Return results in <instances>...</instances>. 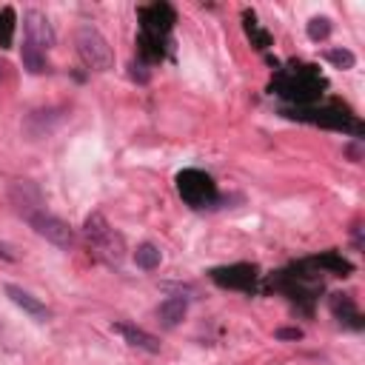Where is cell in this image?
Here are the masks:
<instances>
[{
	"label": "cell",
	"mask_w": 365,
	"mask_h": 365,
	"mask_svg": "<svg viewBox=\"0 0 365 365\" xmlns=\"http://www.w3.org/2000/svg\"><path fill=\"white\" fill-rule=\"evenodd\" d=\"M325 88V77L319 74L317 66H288L271 80V91L297 103V106H311L319 100Z\"/></svg>",
	"instance_id": "6da1fadb"
},
{
	"label": "cell",
	"mask_w": 365,
	"mask_h": 365,
	"mask_svg": "<svg viewBox=\"0 0 365 365\" xmlns=\"http://www.w3.org/2000/svg\"><path fill=\"white\" fill-rule=\"evenodd\" d=\"M83 237H86L88 248H91L106 265H114V268L123 265V259H125L123 234H117V231L106 222V217H103L100 211H94V214L86 217V222H83Z\"/></svg>",
	"instance_id": "7a4b0ae2"
},
{
	"label": "cell",
	"mask_w": 365,
	"mask_h": 365,
	"mask_svg": "<svg viewBox=\"0 0 365 365\" xmlns=\"http://www.w3.org/2000/svg\"><path fill=\"white\" fill-rule=\"evenodd\" d=\"M282 114H288V117H294V120H302V123H314V125L348 131V134H354V137L362 134V123H359L351 111H345V108H339V106H294L291 111H282Z\"/></svg>",
	"instance_id": "3957f363"
},
{
	"label": "cell",
	"mask_w": 365,
	"mask_h": 365,
	"mask_svg": "<svg viewBox=\"0 0 365 365\" xmlns=\"http://www.w3.org/2000/svg\"><path fill=\"white\" fill-rule=\"evenodd\" d=\"M74 43H77V54L80 60L94 68V71H108L114 66V51L108 46V40L94 29V26H80L77 34H74Z\"/></svg>",
	"instance_id": "277c9868"
},
{
	"label": "cell",
	"mask_w": 365,
	"mask_h": 365,
	"mask_svg": "<svg viewBox=\"0 0 365 365\" xmlns=\"http://www.w3.org/2000/svg\"><path fill=\"white\" fill-rule=\"evenodd\" d=\"M177 194L191 208H205V205H211L217 200V185H214V180L205 171H200V168H182L177 174Z\"/></svg>",
	"instance_id": "5b68a950"
},
{
	"label": "cell",
	"mask_w": 365,
	"mask_h": 365,
	"mask_svg": "<svg viewBox=\"0 0 365 365\" xmlns=\"http://www.w3.org/2000/svg\"><path fill=\"white\" fill-rule=\"evenodd\" d=\"M29 225H31L43 240L54 242L57 248H71V245L77 242L74 228H71L66 220H60V217L48 214L46 208H43V211H37V214H31V217H29Z\"/></svg>",
	"instance_id": "8992f818"
},
{
	"label": "cell",
	"mask_w": 365,
	"mask_h": 365,
	"mask_svg": "<svg viewBox=\"0 0 365 365\" xmlns=\"http://www.w3.org/2000/svg\"><path fill=\"white\" fill-rule=\"evenodd\" d=\"M174 23H177V14H174V9L168 3H151V6L140 9V31L143 34L165 40Z\"/></svg>",
	"instance_id": "52a82bcc"
},
{
	"label": "cell",
	"mask_w": 365,
	"mask_h": 365,
	"mask_svg": "<svg viewBox=\"0 0 365 365\" xmlns=\"http://www.w3.org/2000/svg\"><path fill=\"white\" fill-rule=\"evenodd\" d=\"M9 200H11L14 211H17L20 217H26V220H29L31 214L43 211V194H40L37 182H31V180H17V182H11Z\"/></svg>",
	"instance_id": "ba28073f"
},
{
	"label": "cell",
	"mask_w": 365,
	"mask_h": 365,
	"mask_svg": "<svg viewBox=\"0 0 365 365\" xmlns=\"http://www.w3.org/2000/svg\"><path fill=\"white\" fill-rule=\"evenodd\" d=\"M211 279L222 288H240V291H251L257 282V265L248 262H237V265H222L211 271Z\"/></svg>",
	"instance_id": "9c48e42d"
},
{
	"label": "cell",
	"mask_w": 365,
	"mask_h": 365,
	"mask_svg": "<svg viewBox=\"0 0 365 365\" xmlns=\"http://www.w3.org/2000/svg\"><path fill=\"white\" fill-rule=\"evenodd\" d=\"M23 26H26V40L34 43L37 48L46 51V48L54 46V31H51V23H48V17H46L43 11L29 9V11L23 14Z\"/></svg>",
	"instance_id": "30bf717a"
},
{
	"label": "cell",
	"mask_w": 365,
	"mask_h": 365,
	"mask_svg": "<svg viewBox=\"0 0 365 365\" xmlns=\"http://www.w3.org/2000/svg\"><path fill=\"white\" fill-rule=\"evenodd\" d=\"M6 297H9L17 308H23L31 319H37V322H46V319L51 317V314H48V308H46L37 297H31L29 291H23L20 285H11V282H9V285H6Z\"/></svg>",
	"instance_id": "8fae6325"
},
{
	"label": "cell",
	"mask_w": 365,
	"mask_h": 365,
	"mask_svg": "<svg viewBox=\"0 0 365 365\" xmlns=\"http://www.w3.org/2000/svg\"><path fill=\"white\" fill-rule=\"evenodd\" d=\"M114 331H117L128 345H134V348H140V351H148V354H160V339L151 336L148 331H143V328H137V325H131V322H117Z\"/></svg>",
	"instance_id": "7c38bea8"
},
{
	"label": "cell",
	"mask_w": 365,
	"mask_h": 365,
	"mask_svg": "<svg viewBox=\"0 0 365 365\" xmlns=\"http://www.w3.org/2000/svg\"><path fill=\"white\" fill-rule=\"evenodd\" d=\"M331 311H334V317H336L339 322H345L348 328H354V331L362 328L359 308H356V302H354L348 294H334V297H331Z\"/></svg>",
	"instance_id": "4fadbf2b"
},
{
	"label": "cell",
	"mask_w": 365,
	"mask_h": 365,
	"mask_svg": "<svg viewBox=\"0 0 365 365\" xmlns=\"http://www.w3.org/2000/svg\"><path fill=\"white\" fill-rule=\"evenodd\" d=\"M185 311H188L185 297H168V299H163V302H160L157 317H160V322H163L165 328H174V325H180V322H182Z\"/></svg>",
	"instance_id": "5bb4252c"
},
{
	"label": "cell",
	"mask_w": 365,
	"mask_h": 365,
	"mask_svg": "<svg viewBox=\"0 0 365 365\" xmlns=\"http://www.w3.org/2000/svg\"><path fill=\"white\" fill-rule=\"evenodd\" d=\"M20 60H23V68H26L29 74H43V71L48 68V63H46V51H43V48H37V46H34V43H29V40H23Z\"/></svg>",
	"instance_id": "9a60e30c"
},
{
	"label": "cell",
	"mask_w": 365,
	"mask_h": 365,
	"mask_svg": "<svg viewBox=\"0 0 365 365\" xmlns=\"http://www.w3.org/2000/svg\"><path fill=\"white\" fill-rule=\"evenodd\" d=\"M311 265H319V268H325V271H331V274H339V277H348V274H351V262H348L342 254H336V251H328V254H322V257H314Z\"/></svg>",
	"instance_id": "2e32d148"
},
{
	"label": "cell",
	"mask_w": 365,
	"mask_h": 365,
	"mask_svg": "<svg viewBox=\"0 0 365 365\" xmlns=\"http://www.w3.org/2000/svg\"><path fill=\"white\" fill-rule=\"evenodd\" d=\"M242 23H245V34L251 37V43L257 46V48H268L271 46V34L265 31V29H259V23H257V17H254V11H242Z\"/></svg>",
	"instance_id": "e0dca14e"
},
{
	"label": "cell",
	"mask_w": 365,
	"mask_h": 365,
	"mask_svg": "<svg viewBox=\"0 0 365 365\" xmlns=\"http://www.w3.org/2000/svg\"><path fill=\"white\" fill-rule=\"evenodd\" d=\"M160 259H163V254H160V248L151 245V242H143V245L137 248V254H134V262H137V268H143V271L160 268Z\"/></svg>",
	"instance_id": "ac0fdd59"
},
{
	"label": "cell",
	"mask_w": 365,
	"mask_h": 365,
	"mask_svg": "<svg viewBox=\"0 0 365 365\" xmlns=\"http://www.w3.org/2000/svg\"><path fill=\"white\" fill-rule=\"evenodd\" d=\"M325 60L334 63L336 68H351V66L356 63L354 51H348V48H328V51H325Z\"/></svg>",
	"instance_id": "d6986e66"
},
{
	"label": "cell",
	"mask_w": 365,
	"mask_h": 365,
	"mask_svg": "<svg viewBox=\"0 0 365 365\" xmlns=\"http://www.w3.org/2000/svg\"><path fill=\"white\" fill-rule=\"evenodd\" d=\"M11 34H14V14L11 9H0V48L11 43Z\"/></svg>",
	"instance_id": "ffe728a7"
},
{
	"label": "cell",
	"mask_w": 365,
	"mask_h": 365,
	"mask_svg": "<svg viewBox=\"0 0 365 365\" xmlns=\"http://www.w3.org/2000/svg\"><path fill=\"white\" fill-rule=\"evenodd\" d=\"M331 34V23H328V17H311L308 20V37L311 40H325Z\"/></svg>",
	"instance_id": "44dd1931"
},
{
	"label": "cell",
	"mask_w": 365,
	"mask_h": 365,
	"mask_svg": "<svg viewBox=\"0 0 365 365\" xmlns=\"http://www.w3.org/2000/svg\"><path fill=\"white\" fill-rule=\"evenodd\" d=\"M277 336H279V339H299V336H302V331H299V328H279V331H277Z\"/></svg>",
	"instance_id": "7402d4cb"
}]
</instances>
